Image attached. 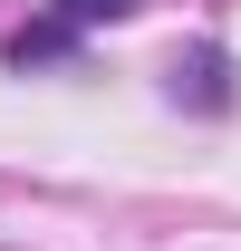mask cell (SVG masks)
<instances>
[{
    "label": "cell",
    "mask_w": 241,
    "mask_h": 251,
    "mask_svg": "<svg viewBox=\"0 0 241 251\" xmlns=\"http://www.w3.org/2000/svg\"><path fill=\"white\" fill-rule=\"evenodd\" d=\"M174 97H193V106H232V68H222V49H183V58H174Z\"/></svg>",
    "instance_id": "cell-1"
},
{
    "label": "cell",
    "mask_w": 241,
    "mask_h": 251,
    "mask_svg": "<svg viewBox=\"0 0 241 251\" xmlns=\"http://www.w3.org/2000/svg\"><path fill=\"white\" fill-rule=\"evenodd\" d=\"M68 39H77L68 20H48V29H20V39H10V68H39V58H58Z\"/></svg>",
    "instance_id": "cell-2"
},
{
    "label": "cell",
    "mask_w": 241,
    "mask_h": 251,
    "mask_svg": "<svg viewBox=\"0 0 241 251\" xmlns=\"http://www.w3.org/2000/svg\"><path fill=\"white\" fill-rule=\"evenodd\" d=\"M125 10H145V0H48V20H68V29H96V20H125Z\"/></svg>",
    "instance_id": "cell-3"
}]
</instances>
